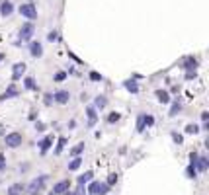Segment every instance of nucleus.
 Here are the masks:
<instances>
[{"instance_id":"f257e3e1","label":"nucleus","mask_w":209,"mask_h":195,"mask_svg":"<svg viewBox=\"0 0 209 195\" xmlns=\"http://www.w3.org/2000/svg\"><path fill=\"white\" fill-rule=\"evenodd\" d=\"M22 141H24V137L22 133H8L6 137H4V143H6V146H10V148H18L20 144H22Z\"/></svg>"},{"instance_id":"f03ea898","label":"nucleus","mask_w":209,"mask_h":195,"mask_svg":"<svg viewBox=\"0 0 209 195\" xmlns=\"http://www.w3.org/2000/svg\"><path fill=\"white\" fill-rule=\"evenodd\" d=\"M33 33H35V28H33V24L28 22V24H24L22 28H20V41H31V37H33Z\"/></svg>"},{"instance_id":"7ed1b4c3","label":"nucleus","mask_w":209,"mask_h":195,"mask_svg":"<svg viewBox=\"0 0 209 195\" xmlns=\"http://www.w3.org/2000/svg\"><path fill=\"white\" fill-rule=\"evenodd\" d=\"M18 10H20V14H22L25 20H35V18H37L35 4H31V2H28V4H22V6H20Z\"/></svg>"},{"instance_id":"20e7f679","label":"nucleus","mask_w":209,"mask_h":195,"mask_svg":"<svg viewBox=\"0 0 209 195\" xmlns=\"http://www.w3.org/2000/svg\"><path fill=\"white\" fill-rule=\"evenodd\" d=\"M45 182H47V176H39V178H35V180L28 186V193H31V195L37 193L41 187H43V183H45Z\"/></svg>"},{"instance_id":"39448f33","label":"nucleus","mask_w":209,"mask_h":195,"mask_svg":"<svg viewBox=\"0 0 209 195\" xmlns=\"http://www.w3.org/2000/svg\"><path fill=\"white\" fill-rule=\"evenodd\" d=\"M68 189H71V182L68 180H63V182H59L53 186V191L49 195H63V193H67Z\"/></svg>"},{"instance_id":"423d86ee","label":"nucleus","mask_w":209,"mask_h":195,"mask_svg":"<svg viewBox=\"0 0 209 195\" xmlns=\"http://www.w3.org/2000/svg\"><path fill=\"white\" fill-rule=\"evenodd\" d=\"M25 62H16L14 65V68H12V80L16 82V80H20V78L24 76V72H25Z\"/></svg>"},{"instance_id":"0eeeda50","label":"nucleus","mask_w":209,"mask_h":195,"mask_svg":"<svg viewBox=\"0 0 209 195\" xmlns=\"http://www.w3.org/2000/svg\"><path fill=\"white\" fill-rule=\"evenodd\" d=\"M29 55L35 57V59L43 57V45H41L39 41H31V43H29Z\"/></svg>"},{"instance_id":"6e6552de","label":"nucleus","mask_w":209,"mask_h":195,"mask_svg":"<svg viewBox=\"0 0 209 195\" xmlns=\"http://www.w3.org/2000/svg\"><path fill=\"white\" fill-rule=\"evenodd\" d=\"M53 99H55L57 103L65 105V103H68V99H71V94H68L67 90H59V92L53 94Z\"/></svg>"},{"instance_id":"1a4fd4ad","label":"nucleus","mask_w":209,"mask_h":195,"mask_svg":"<svg viewBox=\"0 0 209 195\" xmlns=\"http://www.w3.org/2000/svg\"><path fill=\"white\" fill-rule=\"evenodd\" d=\"M16 96H18V88H16L14 84H10V86L6 88V92L0 96V99H10V98H16Z\"/></svg>"},{"instance_id":"9d476101","label":"nucleus","mask_w":209,"mask_h":195,"mask_svg":"<svg viewBox=\"0 0 209 195\" xmlns=\"http://www.w3.org/2000/svg\"><path fill=\"white\" fill-rule=\"evenodd\" d=\"M207 166H209V162H207V158H205V156H197V160L194 162V168H197L199 172H205V170H207Z\"/></svg>"},{"instance_id":"9b49d317","label":"nucleus","mask_w":209,"mask_h":195,"mask_svg":"<svg viewBox=\"0 0 209 195\" xmlns=\"http://www.w3.org/2000/svg\"><path fill=\"white\" fill-rule=\"evenodd\" d=\"M51 144H53V135H47L45 139H43V141H41V143H39V148H41V152H43V154H45V152H47V150L51 148Z\"/></svg>"},{"instance_id":"f8f14e48","label":"nucleus","mask_w":209,"mask_h":195,"mask_svg":"<svg viewBox=\"0 0 209 195\" xmlns=\"http://www.w3.org/2000/svg\"><path fill=\"white\" fill-rule=\"evenodd\" d=\"M12 10H14V6H12V2H8V0L0 4V14H2V16H10V14H12Z\"/></svg>"},{"instance_id":"ddd939ff","label":"nucleus","mask_w":209,"mask_h":195,"mask_svg":"<svg viewBox=\"0 0 209 195\" xmlns=\"http://www.w3.org/2000/svg\"><path fill=\"white\" fill-rule=\"evenodd\" d=\"M24 186L22 183H14V186H10V189H8V195H22L24 193Z\"/></svg>"},{"instance_id":"4468645a","label":"nucleus","mask_w":209,"mask_h":195,"mask_svg":"<svg viewBox=\"0 0 209 195\" xmlns=\"http://www.w3.org/2000/svg\"><path fill=\"white\" fill-rule=\"evenodd\" d=\"M157 98L160 103H170V94L166 90H157Z\"/></svg>"},{"instance_id":"2eb2a0df","label":"nucleus","mask_w":209,"mask_h":195,"mask_svg":"<svg viewBox=\"0 0 209 195\" xmlns=\"http://www.w3.org/2000/svg\"><path fill=\"white\" fill-rule=\"evenodd\" d=\"M106 105H108V99H106V96H98V98H96V102H94V107H96V109H104Z\"/></svg>"},{"instance_id":"dca6fc26","label":"nucleus","mask_w":209,"mask_h":195,"mask_svg":"<svg viewBox=\"0 0 209 195\" xmlns=\"http://www.w3.org/2000/svg\"><path fill=\"white\" fill-rule=\"evenodd\" d=\"M86 115H88V123L94 125V123H96V117H98V113H96V107H88V109H86Z\"/></svg>"},{"instance_id":"f3484780","label":"nucleus","mask_w":209,"mask_h":195,"mask_svg":"<svg viewBox=\"0 0 209 195\" xmlns=\"http://www.w3.org/2000/svg\"><path fill=\"white\" fill-rule=\"evenodd\" d=\"M80 166H82V158H80V156H76V158H74L72 162H68V170H71V172H74V170H78Z\"/></svg>"},{"instance_id":"a211bd4d","label":"nucleus","mask_w":209,"mask_h":195,"mask_svg":"<svg viewBox=\"0 0 209 195\" xmlns=\"http://www.w3.org/2000/svg\"><path fill=\"white\" fill-rule=\"evenodd\" d=\"M123 86H125L129 92H133V94H137V92H139V86H137V82H135V80H127V82H123Z\"/></svg>"},{"instance_id":"6ab92c4d","label":"nucleus","mask_w":209,"mask_h":195,"mask_svg":"<svg viewBox=\"0 0 209 195\" xmlns=\"http://www.w3.org/2000/svg\"><path fill=\"white\" fill-rule=\"evenodd\" d=\"M195 66H197V61L195 59H192V57H190V59H186V62H184L186 70H195Z\"/></svg>"},{"instance_id":"aec40b11","label":"nucleus","mask_w":209,"mask_h":195,"mask_svg":"<svg viewBox=\"0 0 209 195\" xmlns=\"http://www.w3.org/2000/svg\"><path fill=\"white\" fill-rule=\"evenodd\" d=\"M24 86L25 88H28V90H35V80H33V78H31V76H28V78H24Z\"/></svg>"},{"instance_id":"412c9836","label":"nucleus","mask_w":209,"mask_h":195,"mask_svg":"<svg viewBox=\"0 0 209 195\" xmlns=\"http://www.w3.org/2000/svg\"><path fill=\"white\" fill-rule=\"evenodd\" d=\"M180 109H182V103L180 102H174L172 103V107H170V117H174V115H178V111H180Z\"/></svg>"},{"instance_id":"4be33fe9","label":"nucleus","mask_w":209,"mask_h":195,"mask_svg":"<svg viewBox=\"0 0 209 195\" xmlns=\"http://www.w3.org/2000/svg\"><path fill=\"white\" fill-rule=\"evenodd\" d=\"M65 144H67V137H59V141H57V154L59 152H63V148H65Z\"/></svg>"},{"instance_id":"5701e85b","label":"nucleus","mask_w":209,"mask_h":195,"mask_svg":"<svg viewBox=\"0 0 209 195\" xmlns=\"http://www.w3.org/2000/svg\"><path fill=\"white\" fill-rule=\"evenodd\" d=\"M92 176H94L92 172H86L84 176H80V178H78V183H80V186H84V183H88L90 180H92Z\"/></svg>"},{"instance_id":"b1692460","label":"nucleus","mask_w":209,"mask_h":195,"mask_svg":"<svg viewBox=\"0 0 209 195\" xmlns=\"http://www.w3.org/2000/svg\"><path fill=\"white\" fill-rule=\"evenodd\" d=\"M195 133H199V127H197L195 123H190L186 127V135H195Z\"/></svg>"},{"instance_id":"393cba45","label":"nucleus","mask_w":209,"mask_h":195,"mask_svg":"<svg viewBox=\"0 0 209 195\" xmlns=\"http://www.w3.org/2000/svg\"><path fill=\"white\" fill-rule=\"evenodd\" d=\"M145 127H147V125H145V115L141 113V115L137 117V131L141 133V131H145Z\"/></svg>"},{"instance_id":"a878e982","label":"nucleus","mask_w":209,"mask_h":195,"mask_svg":"<svg viewBox=\"0 0 209 195\" xmlns=\"http://www.w3.org/2000/svg\"><path fill=\"white\" fill-rule=\"evenodd\" d=\"M82 150H84V143H78L76 146H72V148H71V154H72V156H78Z\"/></svg>"},{"instance_id":"bb28decb","label":"nucleus","mask_w":209,"mask_h":195,"mask_svg":"<svg viewBox=\"0 0 209 195\" xmlns=\"http://www.w3.org/2000/svg\"><path fill=\"white\" fill-rule=\"evenodd\" d=\"M108 191H110V186H108V183H100V187H98V193H96V195H106Z\"/></svg>"},{"instance_id":"cd10ccee","label":"nucleus","mask_w":209,"mask_h":195,"mask_svg":"<svg viewBox=\"0 0 209 195\" xmlns=\"http://www.w3.org/2000/svg\"><path fill=\"white\" fill-rule=\"evenodd\" d=\"M98 187H100V182H92L88 186V191L92 193V195H96V193H98Z\"/></svg>"},{"instance_id":"c85d7f7f","label":"nucleus","mask_w":209,"mask_h":195,"mask_svg":"<svg viewBox=\"0 0 209 195\" xmlns=\"http://www.w3.org/2000/svg\"><path fill=\"white\" fill-rule=\"evenodd\" d=\"M90 80H94V82H102V74H100V72H90Z\"/></svg>"},{"instance_id":"c756f323","label":"nucleus","mask_w":209,"mask_h":195,"mask_svg":"<svg viewBox=\"0 0 209 195\" xmlns=\"http://www.w3.org/2000/svg\"><path fill=\"white\" fill-rule=\"evenodd\" d=\"M119 117H121V115L119 113H110V117H108V121H110V123H115V121H119Z\"/></svg>"},{"instance_id":"7c9ffc66","label":"nucleus","mask_w":209,"mask_h":195,"mask_svg":"<svg viewBox=\"0 0 209 195\" xmlns=\"http://www.w3.org/2000/svg\"><path fill=\"white\" fill-rule=\"evenodd\" d=\"M67 78V72H57L55 74V82H63Z\"/></svg>"},{"instance_id":"2f4dec72","label":"nucleus","mask_w":209,"mask_h":195,"mask_svg":"<svg viewBox=\"0 0 209 195\" xmlns=\"http://www.w3.org/2000/svg\"><path fill=\"white\" fill-rule=\"evenodd\" d=\"M47 39H49L51 43H53V41H57V39H59V33H57V31H49V35H47Z\"/></svg>"},{"instance_id":"473e14b6","label":"nucleus","mask_w":209,"mask_h":195,"mask_svg":"<svg viewBox=\"0 0 209 195\" xmlns=\"http://www.w3.org/2000/svg\"><path fill=\"white\" fill-rule=\"evenodd\" d=\"M114 183H117V174H111L108 178V186H114Z\"/></svg>"},{"instance_id":"72a5a7b5","label":"nucleus","mask_w":209,"mask_h":195,"mask_svg":"<svg viewBox=\"0 0 209 195\" xmlns=\"http://www.w3.org/2000/svg\"><path fill=\"white\" fill-rule=\"evenodd\" d=\"M195 172H197V170L194 168V164H192L190 168H188V178H195Z\"/></svg>"},{"instance_id":"f704fd0d","label":"nucleus","mask_w":209,"mask_h":195,"mask_svg":"<svg viewBox=\"0 0 209 195\" xmlns=\"http://www.w3.org/2000/svg\"><path fill=\"white\" fill-rule=\"evenodd\" d=\"M153 123H154V119L151 117V115H145V125H149V127H151Z\"/></svg>"},{"instance_id":"c9c22d12","label":"nucleus","mask_w":209,"mask_h":195,"mask_svg":"<svg viewBox=\"0 0 209 195\" xmlns=\"http://www.w3.org/2000/svg\"><path fill=\"white\" fill-rule=\"evenodd\" d=\"M4 166H6V158L4 154H0V170H4Z\"/></svg>"},{"instance_id":"e433bc0d","label":"nucleus","mask_w":209,"mask_h":195,"mask_svg":"<svg viewBox=\"0 0 209 195\" xmlns=\"http://www.w3.org/2000/svg\"><path fill=\"white\" fill-rule=\"evenodd\" d=\"M207 119H209V113L207 111H201V121H203V123H207Z\"/></svg>"},{"instance_id":"4c0bfd02","label":"nucleus","mask_w":209,"mask_h":195,"mask_svg":"<svg viewBox=\"0 0 209 195\" xmlns=\"http://www.w3.org/2000/svg\"><path fill=\"white\" fill-rule=\"evenodd\" d=\"M172 139H174L178 144H182V135H176V133H174V135H172Z\"/></svg>"},{"instance_id":"58836bf2","label":"nucleus","mask_w":209,"mask_h":195,"mask_svg":"<svg viewBox=\"0 0 209 195\" xmlns=\"http://www.w3.org/2000/svg\"><path fill=\"white\" fill-rule=\"evenodd\" d=\"M190 160H192V164L197 160V154H195V152H192V154H190Z\"/></svg>"},{"instance_id":"ea45409f","label":"nucleus","mask_w":209,"mask_h":195,"mask_svg":"<svg viewBox=\"0 0 209 195\" xmlns=\"http://www.w3.org/2000/svg\"><path fill=\"white\" fill-rule=\"evenodd\" d=\"M186 78H188V80H192V78H195V72H188V76H186Z\"/></svg>"},{"instance_id":"a19ab883","label":"nucleus","mask_w":209,"mask_h":195,"mask_svg":"<svg viewBox=\"0 0 209 195\" xmlns=\"http://www.w3.org/2000/svg\"><path fill=\"white\" fill-rule=\"evenodd\" d=\"M4 61V53H0V62H2Z\"/></svg>"},{"instance_id":"79ce46f5","label":"nucleus","mask_w":209,"mask_h":195,"mask_svg":"<svg viewBox=\"0 0 209 195\" xmlns=\"http://www.w3.org/2000/svg\"><path fill=\"white\" fill-rule=\"evenodd\" d=\"M67 195H76V193H74V191H71V189H68V193Z\"/></svg>"}]
</instances>
